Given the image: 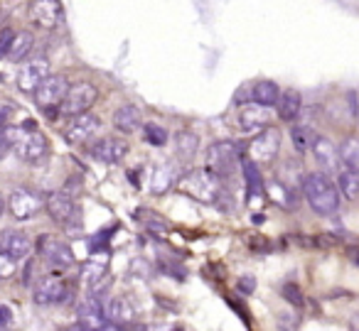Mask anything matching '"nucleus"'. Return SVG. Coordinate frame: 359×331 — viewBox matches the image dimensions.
Instances as JSON below:
<instances>
[{
	"mask_svg": "<svg viewBox=\"0 0 359 331\" xmlns=\"http://www.w3.org/2000/svg\"><path fill=\"white\" fill-rule=\"evenodd\" d=\"M239 157V145H234L231 140H219V143L210 145V150H207V169L215 172L219 179H226L234 172Z\"/></svg>",
	"mask_w": 359,
	"mask_h": 331,
	"instance_id": "obj_3",
	"label": "nucleus"
},
{
	"mask_svg": "<svg viewBox=\"0 0 359 331\" xmlns=\"http://www.w3.org/2000/svg\"><path fill=\"white\" fill-rule=\"evenodd\" d=\"M6 206H8V204H6V197L0 194V216H3V211H6Z\"/></svg>",
	"mask_w": 359,
	"mask_h": 331,
	"instance_id": "obj_42",
	"label": "nucleus"
},
{
	"mask_svg": "<svg viewBox=\"0 0 359 331\" xmlns=\"http://www.w3.org/2000/svg\"><path fill=\"white\" fill-rule=\"evenodd\" d=\"M8 206H11V213L18 221H27V218H32L42 209V199H40V194H35L32 189L20 187L11 194Z\"/></svg>",
	"mask_w": 359,
	"mask_h": 331,
	"instance_id": "obj_12",
	"label": "nucleus"
},
{
	"mask_svg": "<svg viewBox=\"0 0 359 331\" xmlns=\"http://www.w3.org/2000/svg\"><path fill=\"white\" fill-rule=\"evenodd\" d=\"M30 15L40 27H57L62 22L60 0H30Z\"/></svg>",
	"mask_w": 359,
	"mask_h": 331,
	"instance_id": "obj_17",
	"label": "nucleus"
},
{
	"mask_svg": "<svg viewBox=\"0 0 359 331\" xmlns=\"http://www.w3.org/2000/svg\"><path fill=\"white\" fill-rule=\"evenodd\" d=\"M290 138H293L295 150H298V153H305V150L313 148L315 133L308 123H298V125H293V130H290Z\"/></svg>",
	"mask_w": 359,
	"mask_h": 331,
	"instance_id": "obj_30",
	"label": "nucleus"
},
{
	"mask_svg": "<svg viewBox=\"0 0 359 331\" xmlns=\"http://www.w3.org/2000/svg\"><path fill=\"white\" fill-rule=\"evenodd\" d=\"M67 331H89V329H84L81 324H76V326H72V329H67Z\"/></svg>",
	"mask_w": 359,
	"mask_h": 331,
	"instance_id": "obj_43",
	"label": "nucleus"
},
{
	"mask_svg": "<svg viewBox=\"0 0 359 331\" xmlns=\"http://www.w3.org/2000/svg\"><path fill=\"white\" fill-rule=\"evenodd\" d=\"M352 331H359V314L354 316V324H352Z\"/></svg>",
	"mask_w": 359,
	"mask_h": 331,
	"instance_id": "obj_44",
	"label": "nucleus"
},
{
	"mask_svg": "<svg viewBox=\"0 0 359 331\" xmlns=\"http://www.w3.org/2000/svg\"><path fill=\"white\" fill-rule=\"evenodd\" d=\"M300 111H303V99H300L298 91H293V89L280 91V99H278V104H276L278 118L285 120V123H293L300 115Z\"/></svg>",
	"mask_w": 359,
	"mask_h": 331,
	"instance_id": "obj_20",
	"label": "nucleus"
},
{
	"mask_svg": "<svg viewBox=\"0 0 359 331\" xmlns=\"http://www.w3.org/2000/svg\"><path fill=\"white\" fill-rule=\"evenodd\" d=\"M114 125H116V130H121V133H135V130L143 125V113H140L138 106L126 104L114 113Z\"/></svg>",
	"mask_w": 359,
	"mask_h": 331,
	"instance_id": "obj_21",
	"label": "nucleus"
},
{
	"mask_svg": "<svg viewBox=\"0 0 359 331\" xmlns=\"http://www.w3.org/2000/svg\"><path fill=\"white\" fill-rule=\"evenodd\" d=\"M313 157L315 162L323 167L325 174H337L339 172V164H342V160H339V148L332 143L330 138H325V135H315L313 140Z\"/></svg>",
	"mask_w": 359,
	"mask_h": 331,
	"instance_id": "obj_13",
	"label": "nucleus"
},
{
	"mask_svg": "<svg viewBox=\"0 0 359 331\" xmlns=\"http://www.w3.org/2000/svg\"><path fill=\"white\" fill-rule=\"evenodd\" d=\"M15 153L22 162L27 164H40L45 162L47 153H50V143L40 130H32V133H22L20 140L15 145Z\"/></svg>",
	"mask_w": 359,
	"mask_h": 331,
	"instance_id": "obj_5",
	"label": "nucleus"
},
{
	"mask_svg": "<svg viewBox=\"0 0 359 331\" xmlns=\"http://www.w3.org/2000/svg\"><path fill=\"white\" fill-rule=\"evenodd\" d=\"M138 218L145 226V231L153 233V236H165V233H168V223H165L163 218H158V213H148V216H140L138 213Z\"/></svg>",
	"mask_w": 359,
	"mask_h": 331,
	"instance_id": "obj_34",
	"label": "nucleus"
},
{
	"mask_svg": "<svg viewBox=\"0 0 359 331\" xmlns=\"http://www.w3.org/2000/svg\"><path fill=\"white\" fill-rule=\"evenodd\" d=\"M278 150H280V133L276 128H266L251 140L249 157L254 162H273Z\"/></svg>",
	"mask_w": 359,
	"mask_h": 331,
	"instance_id": "obj_8",
	"label": "nucleus"
},
{
	"mask_svg": "<svg viewBox=\"0 0 359 331\" xmlns=\"http://www.w3.org/2000/svg\"><path fill=\"white\" fill-rule=\"evenodd\" d=\"M15 35H18V32L11 30V27H3V30H0V59L11 55V47H13V40H15Z\"/></svg>",
	"mask_w": 359,
	"mask_h": 331,
	"instance_id": "obj_35",
	"label": "nucleus"
},
{
	"mask_svg": "<svg viewBox=\"0 0 359 331\" xmlns=\"http://www.w3.org/2000/svg\"><path fill=\"white\" fill-rule=\"evenodd\" d=\"M138 331H180L175 324H148V326H140Z\"/></svg>",
	"mask_w": 359,
	"mask_h": 331,
	"instance_id": "obj_38",
	"label": "nucleus"
},
{
	"mask_svg": "<svg viewBox=\"0 0 359 331\" xmlns=\"http://www.w3.org/2000/svg\"><path fill=\"white\" fill-rule=\"evenodd\" d=\"M104 314H106V321H111V324L126 326V324L133 321L135 311H133V307L123 300V297H114V300H109V304L104 307Z\"/></svg>",
	"mask_w": 359,
	"mask_h": 331,
	"instance_id": "obj_22",
	"label": "nucleus"
},
{
	"mask_svg": "<svg viewBox=\"0 0 359 331\" xmlns=\"http://www.w3.org/2000/svg\"><path fill=\"white\" fill-rule=\"evenodd\" d=\"M239 290L244 292V295H254V290H256V280H254V275H244V277H239Z\"/></svg>",
	"mask_w": 359,
	"mask_h": 331,
	"instance_id": "obj_37",
	"label": "nucleus"
},
{
	"mask_svg": "<svg viewBox=\"0 0 359 331\" xmlns=\"http://www.w3.org/2000/svg\"><path fill=\"white\" fill-rule=\"evenodd\" d=\"M11 115H13L11 106H3V104H0V128H3V125L8 123V118H11Z\"/></svg>",
	"mask_w": 359,
	"mask_h": 331,
	"instance_id": "obj_40",
	"label": "nucleus"
},
{
	"mask_svg": "<svg viewBox=\"0 0 359 331\" xmlns=\"http://www.w3.org/2000/svg\"><path fill=\"white\" fill-rule=\"evenodd\" d=\"M89 155L96 160V162L118 164L121 160L128 155V143L121 140V138H101L89 148Z\"/></svg>",
	"mask_w": 359,
	"mask_h": 331,
	"instance_id": "obj_15",
	"label": "nucleus"
},
{
	"mask_svg": "<svg viewBox=\"0 0 359 331\" xmlns=\"http://www.w3.org/2000/svg\"><path fill=\"white\" fill-rule=\"evenodd\" d=\"M143 135H145V143L153 145V148H163L165 143H168V130L163 128V125H155V123H148L143 128Z\"/></svg>",
	"mask_w": 359,
	"mask_h": 331,
	"instance_id": "obj_33",
	"label": "nucleus"
},
{
	"mask_svg": "<svg viewBox=\"0 0 359 331\" xmlns=\"http://www.w3.org/2000/svg\"><path fill=\"white\" fill-rule=\"evenodd\" d=\"M266 192H269L271 199H273L276 204H280V206H285V209L295 206V192L290 187H285L280 179H271V182L266 184Z\"/></svg>",
	"mask_w": 359,
	"mask_h": 331,
	"instance_id": "obj_28",
	"label": "nucleus"
},
{
	"mask_svg": "<svg viewBox=\"0 0 359 331\" xmlns=\"http://www.w3.org/2000/svg\"><path fill=\"white\" fill-rule=\"evenodd\" d=\"M172 184H175V167L172 164H163V167H158L153 172V182H150V187H153L155 194H165Z\"/></svg>",
	"mask_w": 359,
	"mask_h": 331,
	"instance_id": "obj_29",
	"label": "nucleus"
},
{
	"mask_svg": "<svg viewBox=\"0 0 359 331\" xmlns=\"http://www.w3.org/2000/svg\"><path fill=\"white\" fill-rule=\"evenodd\" d=\"M67 91H69V81H67V76L50 74L45 81H42L40 89L35 91V101L40 106H45V108H55V106H62Z\"/></svg>",
	"mask_w": 359,
	"mask_h": 331,
	"instance_id": "obj_9",
	"label": "nucleus"
},
{
	"mask_svg": "<svg viewBox=\"0 0 359 331\" xmlns=\"http://www.w3.org/2000/svg\"><path fill=\"white\" fill-rule=\"evenodd\" d=\"M99 128H101L99 115H94V113H81V115H76V118L72 120L65 135H67V140H69V143H86L89 138H94V133Z\"/></svg>",
	"mask_w": 359,
	"mask_h": 331,
	"instance_id": "obj_18",
	"label": "nucleus"
},
{
	"mask_svg": "<svg viewBox=\"0 0 359 331\" xmlns=\"http://www.w3.org/2000/svg\"><path fill=\"white\" fill-rule=\"evenodd\" d=\"M337 189L347 202H357L359 199V174L352 169H339L337 172Z\"/></svg>",
	"mask_w": 359,
	"mask_h": 331,
	"instance_id": "obj_26",
	"label": "nucleus"
},
{
	"mask_svg": "<svg viewBox=\"0 0 359 331\" xmlns=\"http://www.w3.org/2000/svg\"><path fill=\"white\" fill-rule=\"evenodd\" d=\"M32 47H35V37H32V32L20 30L15 35V40H13V47H11V55H8V59H11V62H22L32 52Z\"/></svg>",
	"mask_w": 359,
	"mask_h": 331,
	"instance_id": "obj_27",
	"label": "nucleus"
},
{
	"mask_svg": "<svg viewBox=\"0 0 359 331\" xmlns=\"http://www.w3.org/2000/svg\"><path fill=\"white\" fill-rule=\"evenodd\" d=\"M81 277H84V282L89 285V292H94V295H104L111 285V272L106 262L89 260L84 265V270H81Z\"/></svg>",
	"mask_w": 359,
	"mask_h": 331,
	"instance_id": "obj_19",
	"label": "nucleus"
},
{
	"mask_svg": "<svg viewBox=\"0 0 359 331\" xmlns=\"http://www.w3.org/2000/svg\"><path fill=\"white\" fill-rule=\"evenodd\" d=\"M69 295V287H67L65 277L62 275H47L37 282L35 287V304H55V302H65Z\"/></svg>",
	"mask_w": 359,
	"mask_h": 331,
	"instance_id": "obj_14",
	"label": "nucleus"
},
{
	"mask_svg": "<svg viewBox=\"0 0 359 331\" xmlns=\"http://www.w3.org/2000/svg\"><path fill=\"white\" fill-rule=\"evenodd\" d=\"M11 319H13L11 309H8L6 304H0V326H8L11 324Z\"/></svg>",
	"mask_w": 359,
	"mask_h": 331,
	"instance_id": "obj_39",
	"label": "nucleus"
},
{
	"mask_svg": "<svg viewBox=\"0 0 359 331\" xmlns=\"http://www.w3.org/2000/svg\"><path fill=\"white\" fill-rule=\"evenodd\" d=\"M339 160L344 169H352L359 174V135H347L339 143Z\"/></svg>",
	"mask_w": 359,
	"mask_h": 331,
	"instance_id": "obj_24",
	"label": "nucleus"
},
{
	"mask_svg": "<svg viewBox=\"0 0 359 331\" xmlns=\"http://www.w3.org/2000/svg\"><path fill=\"white\" fill-rule=\"evenodd\" d=\"M96 99H99L96 86L86 84V81H79V84L69 86V91H67L65 101H62V106H60V113L72 115V118H76V115H81V113H89V108L96 104Z\"/></svg>",
	"mask_w": 359,
	"mask_h": 331,
	"instance_id": "obj_4",
	"label": "nucleus"
},
{
	"mask_svg": "<svg viewBox=\"0 0 359 331\" xmlns=\"http://www.w3.org/2000/svg\"><path fill=\"white\" fill-rule=\"evenodd\" d=\"M50 76V62L37 57V59H30L20 66L18 71V89L25 91V94H35L37 89L42 86V81Z\"/></svg>",
	"mask_w": 359,
	"mask_h": 331,
	"instance_id": "obj_7",
	"label": "nucleus"
},
{
	"mask_svg": "<svg viewBox=\"0 0 359 331\" xmlns=\"http://www.w3.org/2000/svg\"><path fill=\"white\" fill-rule=\"evenodd\" d=\"M37 248H40L42 258H45L55 270H65V267H69L72 262H74V251L69 248V243L60 241L57 236H42Z\"/></svg>",
	"mask_w": 359,
	"mask_h": 331,
	"instance_id": "obj_6",
	"label": "nucleus"
},
{
	"mask_svg": "<svg viewBox=\"0 0 359 331\" xmlns=\"http://www.w3.org/2000/svg\"><path fill=\"white\" fill-rule=\"evenodd\" d=\"M303 197L318 216H332V213H337L339 197H342V194H339L337 184L325 172H310V174H305Z\"/></svg>",
	"mask_w": 359,
	"mask_h": 331,
	"instance_id": "obj_1",
	"label": "nucleus"
},
{
	"mask_svg": "<svg viewBox=\"0 0 359 331\" xmlns=\"http://www.w3.org/2000/svg\"><path fill=\"white\" fill-rule=\"evenodd\" d=\"M244 174H246V187H249V194L254 197V194L261 192V187H264V182H261V174H259V167H256L254 160H244Z\"/></svg>",
	"mask_w": 359,
	"mask_h": 331,
	"instance_id": "obj_32",
	"label": "nucleus"
},
{
	"mask_svg": "<svg viewBox=\"0 0 359 331\" xmlns=\"http://www.w3.org/2000/svg\"><path fill=\"white\" fill-rule=\"evenodd\" d=\"M96 331H121V326L118 324H111V321H106V324H101Z\"/></svg>",
	"mask_w": 359,
	"mask_h": 331,
	"instance_id": "obj_41",
	"label": "nucleus"
},
{
	"mask_svg": "<svg viewBox=\"0 0 359 331\" xmlns=\"http://www.w3.org/2000/svg\"><path fill=\"white\" fill-rule=\"evenodd\" d=\"M20 130L18 128H11V125H3L0 128V160L3 157H8V155L15 150V145H18V140H20Z\"/></svg>",
	"mask_w": 359,
	"mask_h": 331,
	"instance_id": "obj_31",
	"label": "nucleus"
},
{
	"mask_svg": "<svg viewBox=\"0 0 359 331\" xmlns=\"http://www.w3.org/2000/svg\"><path fill=\"white\" fill-rule=\"evenodd\" d=\"M45 206H47V213L52 216V221L60 223V226H67L76 213L74 197L67 194L65 189H62V192H52L50 197H47Z\"/></svg>",
	"mask_w": 359,
	"mask_h": 331,
	"instance_id": "obj_16",
	"label": "nucleus"
},
{
	"mask_svg": "<svg viewBox=\"0 0 359 331\" xmlns=\"http://www.w3.org/2000/svg\"><path fill=\"white\" fill-rule=\"evenodd\" d=\"M280 99V89L276 81H269V79H261L256 84H251V101L254 104H261V106H271L273 108Z\"/></svg>",
	"mask_w": 359,
	"mask_h": 331,
	"instance_id": "obj_23",
	"label": "nucleus"
},
{
	"mask_svg": "<svg viewBox=\"0 0 359 331\" xmlns=\"http://www.w3.org/2000/svg\"><path fill=\"white\" fill-rule=\"evenodd\" d=\"M177 189L202 204H215L219 194V177L210 169H190L177 179Z\"/></svg>",
	"mask_w": 359,
	"mask_h": 331,
	"instance_id": "obj_2",
	"label": "nucleus"
},
{
	"mask_svg": "<svg viewBox=\"0 0 359 331\" xmlns=\"http://www.w3.org/2000/svg\"><path fill=\"white\" fill-rule=\"evenodd\" d=\"M283 297L288 302H293V304H303V297H300V292H298V287H295V285H285L283 287Z\"/></svg>",
	"mask_w": 359,
	"mask_h": 331,
	"instance_id": "obj_36",
	"label": "nucleus"
},
{
	"mask_svg": "<svg viewBox=\"0 0 359 331\" xmlns=\"http://www.w3.org/2000/svg\"><path fill=\"white\" fill-rule=\"evenodd\" d=\"M32 253V241L27 233L22 231H6L0 236V255H6L11 262H20L25 260Z\"/></svg>",
	"mask_w": 359,
	"mask_h": 331,
	"instance_id": "obj_11",
	"label": "nucleus"
},
{
	"mask_svg": "<svg viewBox=\"0 0 359 331\" xmlns=\"http://www.w3.org/2000/svg\"><path fill=\"white\" fill-rule=\"evenodd\" d=\"M273 120V108L261 104H246L239 111V128L246 133H256V130H266Z\"/></svg>",
	"mask_w": 359,
	"mask_h": 331,
	"instance_id": "obj_10",
	"label": "nucleus"
},
{
	"mask_svg": "<svg viewBox=\"0 0 359 331\" xmlns=\"http://www.w3.org/2000/svg\"><path fill=\"white\" fill-rule=\"evenodd\" d=\"M197 148H200V138L192 130H180L175 135V153L180 160H192L197 155Z\"/></svg>",
	"mask_w": 359,
	"mask_h": 331,
	"instance_id": "obj_25",
	"label": "nucleus"
}]
</instances>
